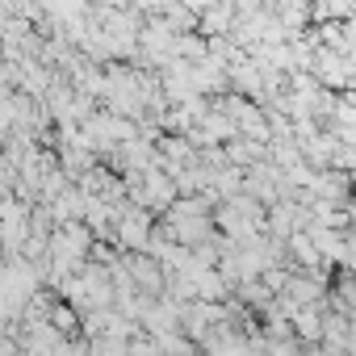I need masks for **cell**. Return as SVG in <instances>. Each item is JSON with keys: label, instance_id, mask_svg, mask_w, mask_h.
<instances>
[{"label": "cell", "instance_id": "obj_1", "mask_svg": "<svg viewBox=\"0 0 356 356\" xmlns=\"http://www.w3.org/2000/svg\"><path fill=\"white\" fill-rule=\"evenodd\" d=\"M118 235H122L126 248H147V218L143 214H126L118 222Z\"/></svg>", "mask_w": 356, "mask_h": 356}]
</instances>
